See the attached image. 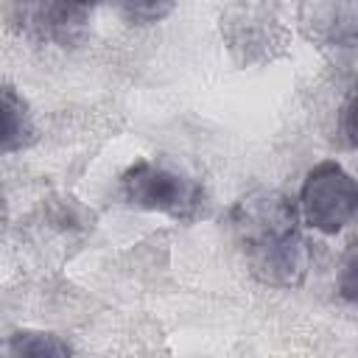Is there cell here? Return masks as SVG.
<instances>
[{
    "label": "cell",
    "instance_id": "6da1fadb",
    "mask_svg": "<svg viewBox=\"0 0 358 358\" xmlns=\"http://www.w3.org/2000/svg\"><path fill=\"white\" fill-rule=\"evenodd\" d=\"M232 229L246 252L252 274L263 285L299 288L310 268V246L299 229V213L280 190L257 187L232 207Z\"/></svg>",
    "mask_w": 358,
    "mask_h": 358
},
{
    "label": "cell",
    "instance_id": "7a4b0ae2",
    "mask_svg": "<svg viewBox=\"0 0 358 358\" xmlns=\"http://www.w3.org/2000/svg\"><path fill=\"white\" fill-rule=\"evenodd\" d=\"M123 199L148 213H162L176 221H190L204 207V187L179 165L148 157L131 162L120 176Z\"/></svg>",
    "mask_w": 358,
    "mask_h": 358
},
{
    "label": "cell",
    "instance_id": "3957f363",
    "mask_svg": "<svg viewBox=\"0 0 358 358\" xmlns=\"http://www.w3.org/2000/svg\"><path fill=\"white\" fill-rule=\"evenodd\" d=\"M355 210L358 185L336 159H324L308 171L299 187V221L322 235H338L347 224H352Z\"/></svg>",
    "mask_w": 358,
    "mask_h": 358
},
{
    "label": "cell",
    "instance_id": "277c9868",
    "mask_svg": "<svg viewBox=\"0 0 358 358\" xmlns=\"http://www.w3.org/2000/svg\"><path fill=\"white\" fill-rule=\"evenodd\" d=\"M221 31L229 50L243 64L271 59V50L285 45V28L274 6H229L221 17Z\"/></svg>",
    "mask_w": 358,
    "mask_h": 358
},
{
    "label": "cell",
    "instance_id": "5b68a950",
    "mask_svg": "<svg viewBox=\"0 0 358 358\" xmlns=\"http://www.w3.org/2000/svg\"><path fill=\"white\" fill-rule=\"evenodd\" d=\"M6 14L22 34L62 48L81 42L92 22V6L87 3H17Z\"/></svg>",
    "mask_w": 358,
    "mask_h": 358
},
{
    "label": "cell",
    "instance_id": "8992f818",
    "mask_svg": "<svg viewBox=\"0 0 358 358\" xmlns=\"http://www.w3.org/2000/svg\"><path fill=\"white\" fill-rule=\"evenodd\" d=\"M355 3H302L296 8V22L308 39L330 48H352L358 34Z\"/></svg>",
    "mask_w": 358,
    "mask_h": 358
},
{
    "label": "cell",
    "instance_id": "52a82bcc",
    "mask_svg": "<svg viewBox=\"0 0 358 358\" xmlns=\"http://www.w3.org/2000/svg\"><path fill=\"white\" fill-rule=\"evenodd\" d=\"M36 126L28 101L14 87H0V154H17L34 143Z\"/></svg>",
    "mask_w": 358,
    "mask_h": 358
},
{
    "label": "cell",
    "instance_id": "ba28073f",
    "mask_svg": "<svg viewBox=\"0 0 358 358\" xmlns=\"http://www.w3.org/2000/svg\"><path fill=\"white\" fill-rule=\"evenodd\" d=\"M0 358H70L64 338L48 330H20L8 336L0 350Z\"/></svg>",
    "mask_w": 358,
    "mask_h": 358
},
{
    "label": "cell",
    "instance_id": "9c48e42d",
    "mask_svg": "<svg viewBox=\"0 0 358 358\" xmlns=\"http://www.w3.org/2000/svg\"><path fill=\"white\" fill-rule=\"evenodd\" d=\"M117 11L126 17V22H137V25H145V22H159L162 17H168L173 11V3H123L117 6Z\"/></svg>",
    "mask_w": 358,
    "mask_h": 358
},
{
    "label": "cell",
    "instance_id": "30bf717a",
    "mask_svg": "<svg viewBox=\"0 0 358 358\" xmlns=\"http://www.w3.org/2000/svg\"><path fill=\"white\" fill-rule=\"evenodd\" d=\"M355 249H350L347 252V257H344V266H341V277H338V288H341V294H344V299H355Z\"/></svg>",
    "mask_w": 358,
    "mask_h": 358
}]
</instances>
